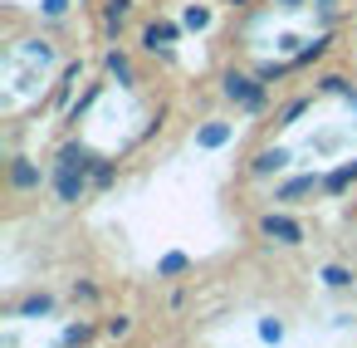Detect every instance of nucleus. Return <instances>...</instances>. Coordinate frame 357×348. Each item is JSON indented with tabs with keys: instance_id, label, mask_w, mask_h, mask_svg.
<instances>
[{
	"instance_id": "nucleus-1",
	"label": "nucleus",
	"mask_w": 357,
	"mask_h": 348,
	"mask_svg": "<svg viewBox=\"0 0 357 348\" xmlns=\"http://www.w3.org/2000/svg\"><path fill=\"white\" fill-rule=\"evenodd\" d=\"M220 89H225V99H230V103H240L245 113H264V103H269L264 79H250V74H235V69L220 79Z\"/></svg>"
},
{
	"instance_id": "nucleus-2",
	"label": "nucleus",
	"mask_w": 357,
	"mask_h": 348,
	"mask_svg": "<svg viewBox=\"0 0 357 348\" xmlns=\"http://www.w3.org/2000/svg\"><path fill=\"white\" fill-rule=\"evenodd\" d=\"M89 177H93V172H84V167H54L50 182H54V191H59L64 206H79V201L89 196Z\"/></svg>"
},
{
	"instance_id": "nucleus-3",
	"label": "nucleus",
	"mask_w": 357,
	"mask_h": 348,
	"mask_svg": "<svg viewBox=\"0 0 357 348\" xmlns=\"http://www.w3.org/2000/svg\"><path fill=\"white\" fill-rule=\"evenodd\" d=\"M259 231H264L269 240H279V245H298V240H303V226H298L294 216H284V211H269V216L259 221Z\"/></svg>"
},
{
	"instance_id": "nucleus-4",
	"label": "nucleus",
	"mask_w": 357,
	"mask_h": 348,
	"mask_svg": "<svg viewBox=\"0 0 357 348\" xmlns=\"http://www.w3.org/2000/svg\"><path fill=\"white\" fill-rule=\"evenodd\" d=\"M40 182H45V172H40L30 157H15V162H10V187H15V191H40Z\"/></svg>"
},
{
	"instance_id": "nucleus-5",
	"label": "nucleus",
	"mask_w": 357,
	"mask_h": 348,
	"mask_svg": "<svg viewBox=\"0 0 357 348\" xmlns=\"http://www.w3.org/2000/svg\"><path fill=\"white\" fill-rule=\"evenodd\" d=\"M318 187H323V177H318V172H308V177H289V182L274 191V201H298V196H313Z\"/></svg>"
},
{
	"instance_id": "nucleus-6",
	"label": "nucleus",
	"mask_w": 357,
	"mask_h": 348,
	"mask_svg": "<svg viewBox=\"0 0 357 348\" xmlns=\"http://www.w3.org/2000/svg\"><path fill=\"white\" fill-rule=\"evenodd\" d=\"M284 167H289V152H284V147H264V152H255V162H250L255 177H274V172H284Z\"/></svg>"
},
{
	"instance_id": "nucleus-7",
	"label": "nucleus",
	"mask_w": 357,
	"mask_h": 348,
	"mask_svg": "<svg viewBox=\"0 0 357 348\" xmlns=\"http://www.w3.org/2000/svg\"><path fill=\"white\" fill-rule=\"evenodd\" d=\"M172 40H176V25H167V20L147 25V35H142V45H147L152 55H167V50H172Z\"/></svg>"
},
{
	"instance_id": "nucleus-8",
	"label": "nucleus",
	"mask_w": 357,
	"mask_h": 348,
	"mask_svg": "<svg viewBox=\"0 0 357 348\" xmlns=\"http://www.w3.org/2000/svg\"><path fill=\"white\" fill-rule=\"evenodd\" d=\"M230 138H235L230 123H206V128H196V147H225Z\"/></svg>"
},
{
	"instance_id": "nucleus-9",
	"label": "nucleus",
	"mask_w": 357,
	"mask_h": 348,
	"mask_svg": "<svg viewBox=\"0 0 357 348\" xmlns=\"http://www.w3.org/2000/svg\"><path fill=\"white\" fill-rule=\"evenodd\" d=\"M103 69H108V74H113L123 89L137 79V74H132V59H128V55H118V50H108V55H103Z\"/></svg>"
},
{
	"instance_id": "nucleus-10",
	"label": "nucleus",
	"mask_w": 357,
	"mask_h": 348,
	"mask_svg": "<svg viewBox=\"0 0 357 348\" xmlns=\"http://www.w3.org/2000/svg\"><path fill=\"white\" fill-rule=\"evenodd\" d=\"M93 162H98V157H93L84 143H69V147L59 152V167H84V172H93Z\"/></svg>"
},
{
	"instance_id": "nucleus-11",
	"label": "nucleus",
	"mask_w": 357,
	"mask_h": 348,
	"mask_svg": "<svg viewBox=\"0 0 357 348\" xmlns=\"http://www.w3.org/2000/svg\"><path fill=\"white\" fill-rule=\"evenodd\" d=\"M128 10H132V0H103V25L118 30V25L128 20Z\"/></svg>"
},
{
	"instance_id": "nucleus-12",
	"label": "nucleus",
	"mask_w": 357,
	"mask_h": 348,
	"mask_svg": "<svg viewBox=\"0 0 357 348\" xmlns=\"http://www.w3.org/2000/svg\"><path fill=\"white\" fill-rule=\"evenodd\" d=\"M186 270H191V260H186L181 250H172V255L157 260V275H167V280H172V275H186Z\"/></svg>"
},
{
	"instance_id": "nucleus-13",
	"label": "nucleus",
	"mask_w": 357,
	"mask_h": 348,
	"mask_svg": "<svg viewBox=\"0 0 357 348\" xmlns=\"http://www.w3.org/2000/svg\"><path fill=\"white\" fill-rule=\"evenodd\" d=\"M15 314H20V319H35V314H54V299H50V294H30V299H25V304H20Z\"/></svg>"
},
{
	"instance_id": "nucleus-14",
	"label": "nucleus",
	"mask_w": 357,
	"mask_h": 348,
	"mask_svg": "<svg viewBox=\"0 0 357 348\" xmlns=\"http://www.w3.org/2000/svg\"><path fill=\"white\" fill-rule=\"evenodd\" d=\"M89 338H93V324H84V319L64 328V348H89Z\"/></svg>"
},
{
	"instance_id": "nucleus-15",
	"label": "nucleus",
	"mask_w": 357,
	"mask_h": 348,
	"mask_svg": "<svg viewBox=\"0 0 357 348\" xmlns=\"http://www.w3.org/2000/svg\"><path fill=\"white\" fill-rule=\"evenodd\" d=\"M328 289H347L352 284V270H342V265H323V275H318Z\"/></svg>"
},
{
	"instance_id": "nucleus-16",
	"label": "nucleus",
	"mask_w": 357,
	"mask_h": 348,
	"mask_svg": "<svg viewBox=\"0 0 357 348\" xmlns=\"http://www.w3.org/2000/svg\"><path fill=\"white\" fill-rule=\"evenodd\" d=\"M328 45H333V40H328V35H318L308 50H298V55H294V64H313V59H323V55H328Z\"/></svg>"
},
{
	"instance_id": "nucleus-17",
	"label": "nucleus",
	"mask_w": 357,
	"mask_h": 348,
	"mask_svg": "<svg viewBox=\"0 0 357 348\" xmlns=\"http://www.w3.org/2000/svg\"><path fill=\"white\" fill-rule=\"evenodd\" d=\"M181 25H186V30H206V25H211V10H206V6H186Z\"/></svg>"
},
{
	"instance_id": "nucleus-18",
	"label": "nucleus",
	"mask_w": 357,
	"mask_h": 348,
	"mask_svg": "<svg viewBox=\"0 0 357 348\" xmlns=\"http://www.w3.org/2000/svg\"><path fill=\"white\" fill-rule=\"evenodd\" d=\"M318 89H323V94H337V99H352V84H347L342 74H328V79H323Z\"/></svg>"
},
{
	"instance_id": "nucleus-19",
	"label": "nucleus",
	"mask_w": 357,
	"mask_h": 348,
	"mask_svg": "<svg viewBox=\"0 0 357 348\" xmlns=\"http://www.w3.org/2000/svg\"><path fill=\"white\" fill-rule=\"evenodd\" d=\"M303 113H308V99H294V103H289V108L279 113V128H294V123H298Z\"/></svg>"
},
{
	"instance_id": "nucleus-20",
	"label": "nucleus",
	"mask_w": 357,
	"mask_h": 348,
	"mask_svg": "<svg viewBox=\"0 0 357 348\" xmlns=\"http://www.w3.org/2000/svg\"><path fill=\"white\" fill-rule=\"evenodd\" d=\"M25 55H30V59H40V64H50V59H54L50 40H25Z\"/></svg>"
},
{
	"instance_id": "nucleus-21",
	"label": "nucleus",
	"mask_w": 357,
	"mask_h": 348,
	"mask_svg": "<svg viewBox=\"0 0 357 348\" xmlns=\"http://www.w3.org/2000/svg\"><path fill=\"white\" fill-rule=\"evenodd\" d=\"M259 338H264V343H279V338H284V324H279V319H259Z\"/></svg>"
},
{
	"instance_id": "nucleus-22",
	"label": "nucleus",
	"mask_w": 357,
	"mask_h": 348,
	"mask_svg": "<svg viewBox=\"0 0 357 348\" xmlns=\"http://www.w3.org/2000/svg\"><path fill=\"white\" fill-rule=\"evenodd\" d=\"M113 177H118L113 162H93V182H98V187H113Z\"/></svg>"
},
{
	"instance_id": "nucleus-23",
	"label": "nucleus",
	"mask_w": 357,
	"mask_h": 348,
	"mask_svg": "<svg viewBox=\"0 0 357 348\" xmlns=\"http://www.w3.org/2000/svg\"><path fill=\"white\" fill-rule=\"evenodd\" d=\"M128 328H132V319H128V314L108 319V338H128Z\"/></svg>"
},
{
	"instance_id": "nucleus-24",
	"label": "nucleus",
	"mask_w": 357,
	"mask_h": 348,
	"mask_svg": "<svg viewBox=\"0 0 357 348\" xmlns=\"http://www.w3.org/2000/svg\"><path fill=\"white\" fill-rule=\"evenodd\" d=\"M40 10H45V15H50V20H59V15H64V10H69V0H45V6H40Z\"/></svg>"
},
{
	"instance_id": "nucleus-25",
	"label": "nucleus",
	"mask_w": 357,
	"mask_h": 348,
	"mask_svg": "<svg viewBox=\"0 0 357 348\" xmlns=\"http://www.w3.org/2000/svg\"><path fill=\"white\" fill-rule=\"evenodd\" d=\"M337 143H342V138H337V133H328V138H318L313 147H318V152H337Z\"/></svg>"
},
{
	"instance_id": "nucleus-26",
	"label": "nucleus",
	"mask_w": 357,
	"mask_h": 348,
	"mask_svg": "<svg viewBox=\"0 0 357 348\" xmlns=\"http://www.w3.org/2000/svg\"><path fill=\"white\" fill-rule=\"evenodd\" d=\"M318 10H323V15H333V0H318Z\"/></svg>"
},
{
	"instance_id": "nucleus-27",
	"label": "nucleus",
	"mask_w": 357,
	"mask_h": 348,
	"mask_svg": "<svg viewBox=\"0 0 357 348\" xmlns=\"http://www.w3.org/2000/svg\"><path fill=\"white\" fill-rule=\"evenodd\" d=\"M274 6H284V10H294V6H298V0H274Z\"/></svg>"
},
{
	"instance_id": "nucleus-28",
	"label": "nucleus",
	"mask_w": 357,
	"mask_h": 348,
	"mask_svg": "<svg viewBox=\"0 0 357 348\" xmlns=\"http://www.w3.org/2000/svg\"><path fill=\"white\" fill-rule=\"evenodd\" d=\"M352 108H357V94H352Z\"/></svg>"
}]
</instances>
